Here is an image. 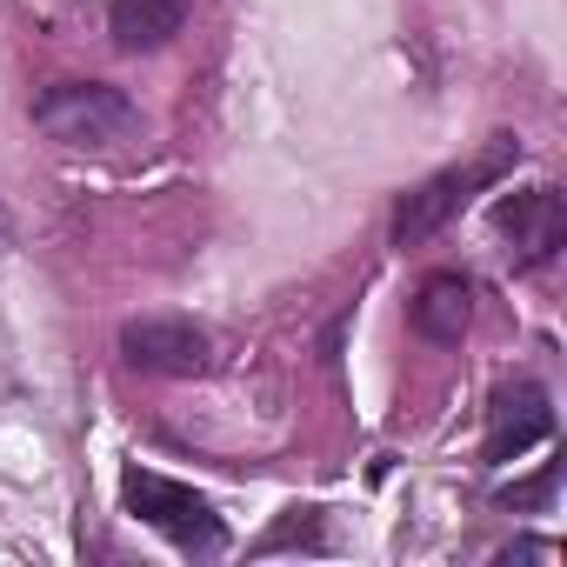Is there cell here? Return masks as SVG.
I'll list each match as a JSON object with an SVG mask.
<instances>
[{"label":"cell","instance_id":"cell-1","mask_svg":"<svg viewBox=\"0 0 567 567\" xmlns=\"http://www.w3.org/2000/svg\"><path fill=\"white\" fill-rule=\"evenodd\" d=\"M34 127L61 147H114L141 127V107L107 81H54L34 101Z\"/></svg>","mask_w":567,"mask_h":567},{"label":"cell","instance_id":"cell-2","mask_svg":"<svg viewBox=\"0 0 567 567\" xmlns=\"http://www.w3.org/2000/svg\"><path fill=\"white\" fill-rule=\"evenodd\" d=\"M507 161H520L514 134H501L481 161H467V167H441V174H427L421 187H408V194H401V207H394V247H421V240H434V234L467 207V194H474V187H487Z\"/></svg>","mask_w":567,"mask_h":567},{"label":"cell","instance_id":"cell-3","mask_svg":"<svg viewBox=\"0 0 567 567\" xmlns=\"http://www.w3.org/2000/svg\"><path fill=\"white\" fill-rule=\"evenodd\" d=\"M121 501H127V514H141L154 534H167L174 547H194V554H214L227 534H220V514L194 494V487H181V481H167V474H147V467H127L121 474Z\"/></svg>","mask_w":567,"mask_h":567},{"label":"cell","instance_id":"cell-4","mask_svg":"<svg viewBox=\"0 0 567 567\" xmlns=\"http://www.w3.org/2000/svg\"><path fill=\"white\" fill-rule=\"evenodd\" d=\"M121 354L141 374L194 381V374H207V328H194L181 315H141V321L121 328Z\"/></svg>","mask_w":567,"mask_h":567},{"label":"cell","instance_id":"cell-5","mask_svg":"<svg viewBox=\"0 0 567 567\" xmlns=\"http://www.w3.org/2000/svg\"><path fill=\"white\" fill-rule=\"evenodd\" d=\"M554 434V408H547V394L534 388V381H507V388H494V401H487V461L501 467V461H520L527 447H540Z\"/></svg>","mask_w":567,"mask_h":567},{"label":"cell","instance_id":"cell-6","mask_svg":"<svg viewBox=\"0 0 567 567\" xmlns=\"http://www.w3.org/2000/svg\"><path fill=\"white\" fill-rule=\"evenodd\" d=\"M494 227L514 240V260L520 267H540L560 247V234H567V207H560L554 187H520V194H507L494 207Z\"/></svg>","mask_w":567,"mask_h":567},{"label":"cell","instance_id":"cell-7","mask_svg":"<svg viewBox=\"0 0 567 567\" xmlns=\"http://www.w3.org/2000/svg\"><path fill=\"white\" fill-rule=\"evenodd\" d=\"M467 315H474V288H467L461 274H427L421 288H414V301H408L414 334L434 341V348H454L467 334Z\"/></svg>","mask_w":567,"mask_h":567},{"label":"cell","instance_id":"cell-8","mask_svg":"<svg viewBox=\"0 0 567 567\" xmlns=\"http://www.w3.org/2000/svg\"><path fill=\"white\" fill-rule=\"evenodd\" d=\"M107 28H114V48L154 54V48H167V41L187 28V0H114V8H107Z\"/></svg>","mask_w":567,"mask_h":567},{"label":"cell","instance_id":"cell-9","mask_svg":"<svg viewBox=\"0 0 567 567\" xmlns=\"http://www.w3.org/2000/svg\"><path fill=\"white\" fill-rule=\"evenodd\" d=\"M328 534H321V514L315 507H288L260 540H254V554H280V547H321Z\"/></svg>","mask_w":567,"mask_h":567},{"label":"cell","instance_id":"cell-10","mask_svg":"<svg viewBox=\"0 0 567 567\" xmlns=\"http://www.w3.org/2000/svg\"><path fill=\"white\" fill-rule=\"evenodd\" d=\"M554 481H560V467H540L534 481H520V487H507L501 501H507V507H540V501L554 494Z\"/></svg>","mask_w":567,"mask_h":567},{"label":"cell","instance_id":"cell-11","mask_svg":"<svg viewBox=\"0 0 567 567\" xmlns=\"http://www.w3.org/2000/svg\"><path fill=\"white\" fill-rule=\"evenodd\" d=\"M0 247H8V207H0Z\"/></svg>","mask_w":567,"mask_h":567}]
</instances>
